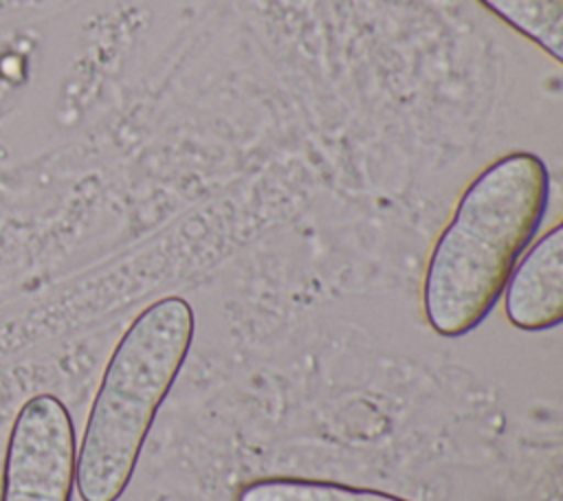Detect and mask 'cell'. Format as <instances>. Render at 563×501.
<instances>
[{"label":"cell","instance_id":"cell-2","mask_svg":"<svg viewBox=\"0 0 563 501\" xmlns=\"http://www.w3.org/2000/svg\"><path fill=\"white\" fill-rule=\"evenodd\" d=\"M194 332L189 301L167 294L143 308L114 345L77 448L75 486L81 501H119L128 490Z\"/></svg>","mask_w":563,"mask_h":501},{"label":"cell","instance_id":"cell-4","mask_svg":"<svg viewBox=\"0 0 563 501\" xmlns=\"http://www.w3.org/2000/svg\"><path fill=\"white\" fill-rule=\"evenodd\" d=\"M506 319L523 332L554 330L563 321V224L556 222L515 264L504 288Z\"/></svg>","mask_w":563,"mask_h":501},{"label":"cell","instance_id":"cell-1","mask_svg":"<svg viewBox=\"0 0 563 501\" xmlns=\"http://www.w3.org/2000/svg\"><path fill=\"white\" fill-rule=\"evenodd\" d=\"M548 202L550 171L532 152L504 154L468 182L427 264L422 303L435 334L457 338L482 325Z\"/></svg>","mask_w":563,"mask_h":501},{"label":"cell","instance_id":"cell-6","mask_svg":"<svg viewBox=\"0 0 563 501\" xmlns=\"http://www.w3.org/2000/svg\"><path fill=\"white\" fill-rule=\"evenodd\" d=\"M499 20L534 42L554 62L563 59V0H479Z\"/></svg>","mask_w":563,"mask_h":501},{"label":"cell","instance_id":"cell-3","mask_svg":"<svg viewBox=\"0 0 563 501\" xmlns=\"http://www.w3.org/2000/svg\"><path fill=\"white\" fill-rule=\"evenodd\" d=\"M75 464V426L66 404L53 393H37L13 420L0 501H70Z\"/></svg>","mask_w":563,"mask_h":501},{"label":"cell","instance_id":"cell-5","mask_svg":"<svg viewBox=\"0 0 563 501\" xmlns=\"http://www.w3.org/2000/svg\"><path fill=\"white\" fill-rule=\"evenodd\" d=\"M235 501H409L391 492L306 477H264L240 488Z\"/></svg>","mask_w":563,"mask_h":501}]
</instances>
